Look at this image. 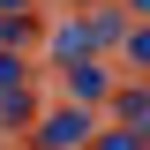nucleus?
Masks as SVG:
<instances>
[{
    "mask_svg": "<svg viewBox=\"0 0 150 150\" xmlns=\"http://www.w3.org/2000/svg\"><path fill=\"white\" fill-rule=\"evenodd\" d=\"M128 53H135V60L150 68V30H135V38H128Z\"/></svg>",
    "mask_w": 150,
    "mask_h": 150,
    "instance_id": "f03ea898",
    "label": "nucleus"
},
{
    "mask_svg": "<svg viewBox=\"0 0 150 150\" xmlns=\"http://www.w3.org/2000/svg\"><path fill=\"white\" fill-rule=\"evenodd\" d=\"M68 143H83V112L75 120H53V150H68Z\"/></svg>",
    "mask_w": 150,
    "mask_h": 150,
    "instance_id": "f257e3e1",
    "label": "nucleus"
},
{
    "mask_svg": "<svg viewBox=\"0 0 150 150\" xmlns=\"http://www.w3.org/2000/svg\"><path fill=\"white\" fill-rule=\"evenodd\" d=\"M135 8H143V15H150V0H135Z\"/></svg>",
    "mask_w": 150,
    "mask_h": 150,
    "instance_id": "7ed1b4c3",
    "label": "nucleus"
}]
</instances>
